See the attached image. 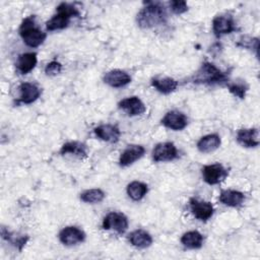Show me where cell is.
I'll return each mask as SVG.
<instances>
[{"label":"cell","mask_w":260,"mask_h":260,"mask_svg":"<svg viewBox=\"0 0 260 260\" xmlns=\"http://www.w3.org/2000/svg\"><path fill=\"white\" fill-rule=\"evenodd\" d=\"M144 7L137 13V24L142 28H151L167 21V10L160 2H144Z\"/></svg>","instance_id":"obj_1"},{"label":"cell","mask_w":260,"mask_h":260,"mask_svg":"<svg viewBox=\"0 0 260 260\" xmlns=\"http://www.w3.org/2000/svg\"><path fill=\"white\" fill-rule=\"evenodd\" d=\"M80 13L74 5L62 2L57 7V13L46 22V27L50 31L63 29L68 26L72 17H78Z\"/></svg>","instance_id":"obj_2"},{"label":"cell","mask_w":260,"mask_h":260,"mask_svg":"<svg viewBox=\"0 0 260 260\" xmlns=\"http://www.w3.org/2000/svg\"><path fill=\"white\" fill-rule=\"evenodd\" d=\"M19 35L23 43L30 48L41 46L46 40V34L36 25L35 17L32 15L22 20L19 27Z\"/></svg>","instance_id":"obj_3"},{"label":"cell","mask_w":260,"mask_h":260,"mask_svg":"<svg viewBox=\"0 0 260 260\" xmlns=\"http://www.w3.org/2000/svg\"><path fill=\"white\" fill-rule=\"evenodd\" d=\"M225 81H228V75L210 62H204L193 78L194 83L208 85L221 84Z\"/></svg>","instance_id":"obj_4"},{"label":"cell","mask_w":260,"mask_h":260,"mask_svg":"<svg viewBox=\"0 0 260 260\" xmlns=\"http://www.w3.org/2000/svg\"><path fill=\"white\" fill-rule=\"evenodd\" d=\"M229 176V171L220 164L206 165L202 168V177L208 185H216L221 183Z\"/></svg>","instance_id":"obj_5"},{"label":"cell","mask_w":260,"mask_h":260,"mask_svg":"<svg viewBox=\"0 0 260 260\" xmlns=\"http://www.w3.org/2000/svg\"><path fill=\"white\" fill-rule=\"evenodd\" d=\"M128 218L125 214L121 212H110L103 220V229L106 231H115L116 233L122 235L128 229Z\"/></svg>","instance_id":"obj_6"},{"label":"cell","mask_w":260,"mask_h":260,"mask_svg":"<svg viewBox=\"0 0 260 260\" xmlns=\"http://www.w3.org/2000/svg\"><path fill=\"white\" fill-rule=\"evenodd\" d=\"M179 152L176 145L173 142H160L157 143L152 149L151 156L155 162L171 161L178 157Z\"/></svg>","instance_id":"obj_7"},{"label":"cell","mask_w":260,"mask_h":260,"mask_svg":"<svg viewBox=\"0 0 260 260\" xmlns=\"http://www.w3.org/2000/svg\"><path fill=\"white\" fill-rule=\"evenodd\" d=\"M189 205L193 215L201 221H207L213 215V205L208 201L191 198L189 201Z\"/></svg>","instance_id":"obj_8"},{"label":"cell","mask_w":260,"mask_h":260,"mask_svg":"<svg viewBox=\"0 0 260 260\" xmlns=\"http://www.w3.org/2000/svg\"><path fill=\"white\" fill-rule=\"evenodd\" d=\"M59 240L63 245L73 246L82 243L85 240V234L79 228L69 225L60 231Z\"/></svg>","instance_id":"obj_9"},{"label":"cell","mask_w":260,"mask_h":260,"mask_svg":"<svg viewBox=\"0 0 260 260\" xmlns=\"http://www.w3.org/2000/svg\"><path fill=\"white\" fill-rule=\"evenodd\" d=\"M161 124L174 131L183 130L188 125V118L179 111H170L161 119Z\"/></svg>","instance_id":"obj_10"},{"label":"cell","mask_w":260,"mask_h":260,"mask_svg":"<svg viewBox=\"0 0 260 260\" xmlns=\"http://www.w3.org/2000/svg\"><path fill=\"white\" fill-rule=\"evenodd\" d=\"M212 30L216 38L236 30V23L230 15H217L212 20Z\"/></svg>","instance_id":"obj_11"},{"label":"cell","mask_w":260,"mask_h":260,"mask_svg":"<svg viewBox=\"0 0 260 260\" xmlns=\"http://www.w3.org/2000/svg\"><path fill=\"white\" fill-rule=\"evenodd\" d=\"M145 153V148L142 145L131 144L128 145L119 157V165L121 167H128L140 159Z\"/></svg>","instance_id":"obj_12"},{"label":"cell","mask_w":260,"mask_h":260,"mask_svg":"<svg viewBox=\"0 0 260 260\" xmlns=\"http://www.w3.org/2000/svg\"><path fill=\"white\" fill-rule=\"evenodd\" d=\"M119 109L124 111L129 116L142 115L146 111V107L138 96H129L123 99L118 104Z\"/></svg>","instance_id":"obj_13"},{"label":"cell","mask_w":260,"mask_h":260,"mask_svg":"<svg viewBox=\"0 0 260 260\" xmlns=\"http://www.w3.org/2000/svg\"><path fill=\"white\" fill-rule=\"evenodd\" d=\"M104 82L112 87H123L131 82V76L123 70L114 69L104 75Z\"/></svg>","instance_id":"obj_14"},{"label":"cell","mask_w":260,"mask_h":260,"mask_svg":"<svg viewBox=\"0 0 260 260\" xmlns=\"http://www.w3.org/2000/svg\"><path fill=\"white\" fill-rule=\"evenodd\" d=\"M19 98L17 100V103L20 104H31L36 102L40 95H41V88L31 82H23L19 85Z\"/></svg>","instance_id":"obj_15"},{"label":"cell","mask_w":260,"mask_h":260,"mask_svg":"<svg viewBox=\"0 0 260 260\" xmlns=\"http://www.w3.org/2000/svg\"><path fill=\"white\" fill-rule=\"evenodd\" d=\"M237 141L244 147H256L260 143L257 128H243L237 132Z\"/></svg>","instance_id":"obj_16"},{"label":"cell","mask_w":260,"mask_h":260,"mask_svg":"<svg viewBox=\"0 0 260 260\" xmlns=\"http://www.w3.org/2000/svg\"><path fill=\"white\" fill-rule=\"evenodd\" d=\"M94 133L100 139L110 143H116L121 135L120 129L112 124H103L95 127Z\"/></svg>","instance_id":"obj_17"},{"label":"cell","mask_w":260,"mask_h":260,"mask_svg":"<svg viewBox=\"0 0 260 260\" xmlns=\"http://www.w3.org/2000/svg\"><path fill=\"white\" fill-rule=\"evenodd\" d=\"M218 199L223 205H226L230 207H238L242 205V203L244 202L245 195L244 193L238 190L228 189V190H222L220 192Z\"/></svg>","instance_id":"obj_18"},{"label":"cell","mask_w":260,"mask_h":260,"mask_svg":"<svg viewBox=\"0 0 260 260\" xmlns=\"http://www.w3.org/2000/svg\"><path fill=\"white\" fill-rule=\"evenodd\" d=\"M38 58L37 54L34 52L20 54L16 61V69L20 74H27L37 65Z\"/></svg>","instance_id":"obj_19"},{"label":"cell","mask_w":260,"mask_h":260,"mask_svg":"<svg viewBox=\"0 0 260 260\" xmlns=\"http://www.w3.org/2000/svg\"><path fill=\"white\" fill-rule=\"evenodd\" d=\"M221 140L217 134H207L199 139L197 148L202 153H209L216 150L220 146Z\"/></svg>","instance_id":"obj_20"},{"label":"cell","mask_w":260,"mask_h":260,"mask_svg":"<svg viewBox=\"0 0 260 260\" xmlns=\"http://www.w3.org/2000/svg\"><path fill=\"white\" fill-rule=\"evenodd\" d=\"M128 240L130 242V244L136 248L139 249H144L149 247L152 244V237L150 236V234H148L146 231L144 230H136L133 231L129 237Z\"/></svg>","instance_id":"obj_21"},{"label":"cell","mask_w":260,"mask_h":260,"mask_svg":"<svg viewBox=\"0 0 260 260\" xmlns=\"http://www.w3.org/2000/svg\"><path fill=\"white\" fill-rule=\"evenodd\" d=\"M151 84L158 92L169 94L176 90L179 83L172 77H155L151 79Z\"/></svg>","instance_id":"obj_22"},{"label":"cell","mask_w":260,"mask_h":260,"mask_svg":"<svg viewBox=\"0 0 260 260\" xmlns=\"http://www.w3.org/2000/svg\"><path fill=\"white\" fill-rule=\"evenodd\" d=\"M60 153L62 155L70 153L79 158H84L87 156V150L85 144L78 141H70L62 145L60 149Z\"/></svg>","instance_id":"obj_23"},{"label":"cell","mask_w":260,"mask_h":260,"mask_svg":"<svg viewBox=\"0 0 260 260\" xmlns=\"http://www.w3.org/2000/svg\"><path fill=\"white\" fill-rule=\"evenodd\" d=\"M181 243L188 249H199L203 245V236L198 231H189L183 234Z\"/></svg>","instance_id":"obj_24"},{"label":"cell","mask_w":260,"mask_h":260,"mask_svg":"<svg viewBox=\"0 0 260 260\" xmlns=\"http://www.w3.org/2000/svg\"><path fill=\"white\" fill-rule=\"evenodd\" d=\"M126 191H127L128 196L132 200L139 201L147 194L148 187L145 183H142L139 181H133L128 184Z\"/></svg>","instance_id":"obj_25"},{"label":"cell","mask_w":260,"mask_h":260,"mask_svg":"<svg viewBox=\"0 0 260 260\" xmlns=\"http://www.w3.org/2000/svg\"><path fill=\"white\" fill-rule=\"evenodd\" d=\"M106 197L105 192L102 189H88L80 194L81 201L85 203H99Z\"/></svg>","instance_id":"obj_26"},{"label":"cell","mask_w":260,"mask_h":260,"mask_svg":"<svg viewBox=\"0 0 260 260\" xmlns=\"http://www.w3.org/2000/svg\"><path fill=\"white\" fill-rule=\"evenodd\" d=\"M170 7L175 14H182L188 10V4L184 0H173L170 2Z\"/></svg>","instance_id":"obj_27"},{"label":"cell","mask_w":260,"mask_h":260,"mask_svg":"<svg viewBox=\"0 0 260 260\" xmlns=\"http://www.w3.org/2000/svg\"><path fill=\"white\" fill-rule=\"evenodd\" d=\"M229 90L234 95H236L240 99H244L246 91H247V86L243 83H233V84L229 85Z\"/></svg>","instance_id":"obj_28"},{"label":"cell","mask_w":260,"mask_h":260,"mask_svg":"<svg viewBox=\"0 0 260 260\" xmlns=\"http://www.w3.org/2000/svg\"><path fill=\"white\" fill-rule=\"evenodd\" d=\"M62 70V65L60 62L58 61H52L50 63L47 64L46 68H45V73L47 75L53 76V75H57L61 72Z\"/></svg>","instance_id":"obj_29"}]
</instances>
